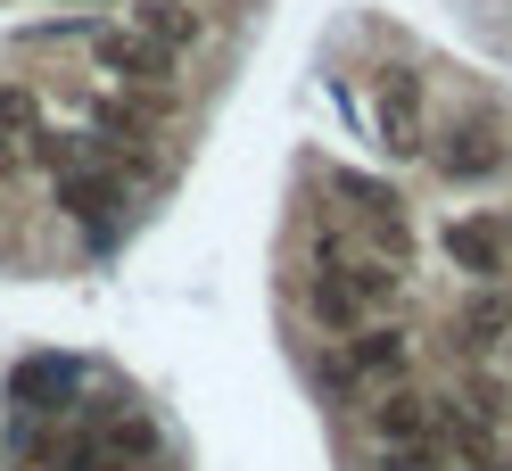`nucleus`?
Listing matches in <instances>:
<instances>
[{
    "label": "nucleus",
    "instance_id": "nucleus-12",
    "mask_svg": "<svg viewBox=\"0 0 512 471\" xmlns=\"http://www.w3.org/2000/svg\"><path fill=\"white\" fill-rule=\"evenodd\" d=\"M463 339H471V348H504V339H512V298L504 290H479L463 306Z\"/></svg>",
    "mask_w": 512,
    "mask_h": 471
},
{
    "label": "nucleus",
    "instance_id": "nucleus-4",
    "mask_svg": "<svg viewBox=\"0 0 512 471\" xmlns=\"http://www.w3.org/2000/svg\"><path fill=\"white\" fill-rule=\"evenodd\" d=\"M58 207H67L91 240H116L124 207H133V191H124V174H116V166H91V157H83V166L58 174Z\"/></svg>",
    "mask_w": 512,
    "mask_h": 471
},
{
    "label": "nucleus",
    "instance_id": "nucleus-15",
    "mask_svg": "<svg viewBox=\"0 0 512 471\" xmlns=\"http://www.w3.org/2000/svg\"><path fill=\"white\" fill-rule=\"evenodd\" d=\"M17 174H34V141H9V133H0V182H17Z\"/></svg>",
    "mask_w": 512,
    "mask_h": 471
},
{
    "label": "nucleus",
    "instance_id": "nucleus-9",
    "mask_svg": "<svg viewBox=\"0 0 512 471\" xmlns=\"http://www.w3.org/2000/svg\"><path fill=\"white\" fill-rule=\"evenodd\" d=\"M133 25H141L157 50H174V58L207 42V17L190 9V0H133Z\"/></svg>",
    "mask_w": 512,
    "mask_h": 471
},
{
    "label": "nucleus",
    "instance_id": "nucleus-1",
    "mask_svg": "<svg viewBox=\"0 0 512 471\" xmlns=\"http://www.w3.org/2000/svg\"><path fill=\"white\" fill-rule=\"evenodd\" d=\"M405 364H413V331H397V323H364V331H347L339 348L323 356V381L339 389V397H356V389H397L405 381Z\"/></svg>",
    "mask_w": 512,
    "mask_h": 471
},
{
    "label": "nucleus",
    "instance_id": "nucleus-11",
    "mask_svg": "<svg viewBox=\"0 0 512 471\" xmlns=\"http://www.w3.org/2000/svg\"><path fill=\"white\" fill-rule=\"evenodd\" d=\"M438 240H446V257H455L463 273H479V281L504 273V232H496V224H471V215H463V224H446Z\"/></svg>",
    "mask_w": 512,
    "mask_h": 471
},
{
    "label": "nucleus",
    "instance_id": "nucleus-7",
    "mask_svg": "<svg viewBox=\"0 0 512 471\" xmlns=\"http://www.w3.org/2000/svg\"><path fill=\"white\" fill-rule=\"evenodd\" d=\"M75 389H83V364L75 356H25L9 372V397L25 405V414H67Z\"/></svg>",
    "mask_w": 512,
    "mask_h": 471
},
{
    "label": "nucleus",
    "instance_id": "nucleus-2",
    "mask_svg": "<svg viewBox=\"0 0 512 471\" xmlns=\"http://www.w3.org/2000/svg\"><path fill=\"white\" fill-rule=\"evenodd\" d=\"M331 191H339V199H347V215L364 224L372 257H389V265H405V257H413V224H405V199H397L380 174H356V166H339V174H331Z\"/></svg>",
    "mask_w": 512,
    "mask_h": 471
},
{
    "label": "nucleus",
    "instance_id": "nucleus-13",
    "mask_svg": "<svg viewBox=\"0 0 512 471\" xmlns=\"http://www.w3.org/2000/svg\"><path fill=\"white\" fill-rule=\"evenodd\" d=\"M0 133H9V141H34V133H42V91H34V83H9V75H0Z\"/></svg>",
    "mask_w": 512,
    "mask_h": 471
},
{
    "label": "nucleus",
    "instance_id": "nucleus-16",
    "mask_svg": "<svg viewBox=\"0 0 512 471\" xmlns=\"http://www.w3.org/2000/svg\"><path fill=\"white\" fill-rule=\"evenodd\" d=\"M75 9H124V0H75Z\"/></svg>",
    "mask_w": 512,
    "mask_h": 471
},
{
    "label": "nucleus",
    "instance_id": "nucleus-6",
    "mask_svg": "<svg viewBox=\"0 0 512 471\" xmlns=\"http://www.w3.org/2000/svg\"><path fill=\"white\" fill-rule=\"evenodd\" d=\"M372 108H380V149H389V157H422L430 149V133H422V83H413L405 67L380 75Z\"/></svg>",
    "mask_w": 512,
    "mask_h": 471
},
{
    "label": "nucleus",
    "instance_id": "nucleus-14",
    "mask_svg": "<svg viewBox=\"0 0 512 471\" xmlns=\"http://www.w3.org/2000/svg\"><path fill=\"white\" fill-rule=\"evenodd\" d=\"M372 455H380V471H455L438 438H422V447H372Z\"/></svg>",
    "mask_w": 512,
    "mask_h": 471
},
{
    "label": "nucleus",
    "instance_id": "nucleus-5",
    "mask_svg": "<svg viewBox=\"0 0 512 471\" xmlns=\"http://www.w3.org/2000/svg\"><path fill=\"white\" fill-rule=\"evenodd\" d=\"M364 430H372V447H422V438H438V397L397 381L364 405Z\"/></svg>",
    "mask_w": 512,
    "mask_h": 471
},
{
    "label": "nucleus",
    "instance_id": "nucleus-3",
    "mask_svg": "<svg viewBox=\"0 0 512 471\" xmlns=\"http://www.w3.org/2000/svg\"><path fill=\"white\" fill-rule=\"evenodd\" d=\"M83 50H91V67L116 75L124 91H166L174 67H182V58H174V50H157L141 25H91V42H83Z\"/></svg>",
    "mask_w": 512,
    "mask_h": 471
},
{
    "label": "nucleus",
    "instance_id": "nucleus-8",
    "mask_svg": "<svg viewBox=\"0 0 512 471\" xmlns=\"http://www.w3.org/2000/svg\"><path fill=\"white\" fill-rule=\"evenodd\" d=\"M306 314H314L323 331H339V339L372 323V306L356 298V281H347V273H331V265H314V273H306Z\"/></svg>",
    "mask_w": 512,
    "mask_h": 471
},
{
    "label": "nucleus",
    "instance_id": "nucleus-10",
    "mask_svg": "<svg viewBox=\"0 0 512 471\" xmlns=\"http://www.w3.org/2000/svg\"><path fill=\"white\" fill-rule=\"evenodd\" d=\"M430 157H438V174H446V182H479V174H496V166H504V149L479 133V124H455V133H446Z\"/></svg>",
    "mask_w": 512,
    "mask_h": 471
}]
</instances>
